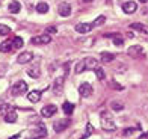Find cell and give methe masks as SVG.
Listing matches in <instances>:
<instances>
[{
	"label": "cell",
	"instance_id": "cell-11",
	"mask_svg": "<svg viewBox=\"0 0 148 139\" xmlns=\"http://www.w3.org/2000/svg\"><path fill=\"white\" fill-rule=\"evenodd\" d=\"M94 26L91 23H80L76 26V32H79V34H88V32L92 30Z\"/></svg>",
	"mask_w": 148,
	"mask_h": 139
},
{
	"label": "cell",
	"instance_id": "cell-22",
	"mask_svg": "<svg viewBox=\"0 0 148 139\" xmlns=\"http://www.w3.org/2000/svg\"><path fill=\"white\" fill-rule=\"evenodd\" d=\"M113 59H115V56H113L112 53H107V51H103V53H101V61H103V62L109 64V62L113 61Z\"/></svg>",
	"mask_w": 148,
	"mask_h": 139
},
{
	"label": "cell",
	"instance_id": "cell-10",
	"mask_svg": "<svg viewBox=\"0 0 148 139\" xmlns=\"http://www.w3.org/2000/svg\"><path fill=\"white\" fill-rule=\"evenodd\" d=\"M136 9H138V5L134 3V2H125V3H123L124 14H134Z\"/></svg>",
	"mask_w": 148,
	"mask_h": 139
},
{
	"label": "cell",
	"instance_id": "cell-32",
	"mask_svg": "<svg viewBox=\"0 0 148 139\" xmlns=\"http://www.w3.org/2000/svg\"><path fill=\"white\" fill-rule=\"evenodd\" d=\"M113 44H115V45H118V47H121V45L124 44V39H123V38H121V36L118 35V36H115V38H113Z\"/></svg>",
	"mask_w": 148,
	"mask_h": 139
},
{
	"label": "cell",
	"instance_id": "cell-34",
	"mask_svg": "<svg viewBox=\"0 0 148 139\" xmlns=\"http://www.w3.org/2000/svg\"><path fill=\"white\" fill-rule=\"evenodd\" d=\"M134 130H136V129H125L123 135H124V136H130V135L133 133V131H134Z\"/></svg>",
	"mask_w": 148,
	"mask_h": 139
},
{
	"label": "cell",
	"instance_id": "cell-17",
	"mask_svg": "<svg viewBox=\"0 0 148 139\" xmlns=\"http://www.w3.org/2000/svg\"><path fill=\"white\" fill-rule=\"evenodd\" d=\"M5 121H6V123H9V124L15 123V121H17V112H15L14 109H11L8 114L5 115Z\"/></svg>",
	"mask_w": 148,
	"mask_h": 139
},
{
	"label": "cell",
	"instance_id": "cell-3",
	"mask_svg": "<svg viewBox=\"0 0 148 139\" xmlns=\"http://www.w3.org/2000/svg\"><path fill=\"white\" fill-rule=\"evenodd\" d=\"M92 92H94V88H92V85H89V83H82L79 86V94H80V97H83V98H88V97H91L92 95Z\"/></svg>",
	"mask_w": 148,
	"mask_h": 139
},
{
	"label": "cell",
	"instance_id": "cell-21",
	"mask_svg": "<svg viewBox=\"0 0 148 139\" xmlns=\"http://www.w3.org/2000/svg\"><path fill=\"white\" fill-rule=\"evenodd\" d=\"M62 109H64V112H65L66 115H71V114H73V110H74V104L70 103V101H65L64 106H62Z\"/></svg>",
	"mask_w": 148,
	"mask_h": 139
},
{
	"label": "cell",
	"instance_id": "cell-6",
	"mask_svg": "<svg viewBox=\"0 0 148 139\" xmlns=\"http://www.w3.org/2000/svg\"><path fill=\"white\" fill-rule=\"evenodd\" d=\"M32 59H33V53H32V51H23V53H20V55H18L17 62L21 64V65H24V64H29Z\"/></svg>",
	"mask_w": 148,
	"mask_h": 139
},
{
	"label": "cell",
	"instance_id": "cell-16",
	"mask_svg": "<svg viewBox=\"0 0 148 139\" xmlns=\"http://www.w3.org/2000/svg\"><path fill=\"white\" fill-rule=\"evenodd\" d=\"M8 11L12 12V14H18V12L21 11V5H20L17 0H12V2L8 5Z\"/></svg>",
	"mask_w": 148,
	"mask_h": 139
},
{
	"label": "cell",
	"instance_id": "cell-23",
	"mask_svg": "<svg viewBox=\"0 0 148 139\" xmlns=\"http://www.w3.org/2000/svg\"><path fill=\"white\" fill-rule=\"evenodd\" d=\"M132 29H134V30H139L140 34H144V35H147V34H148V30L144 27L142 24H139V23H133V24H132Z\"/></svg>",
	"mask_w": 148,
	"mask_h": 139
},
{
	"label": "cell",
	"instance_id": "cell-24",
	"mask_svg": "<svg viewBox=\"0 0 148 139\" xmlns=\"http://www.w3.org/2000/svg\"><path fill=\"white\" fill-rule=\"evenodd\" d=\"M23 38H20V36H15L14 39H12V45H14V49H20V47H23Z\"/></svg>",
	"mask_w": 148,
	"mask_h": 139
},
{
	"label": "cell",
	"instance_id": "cell-27",
	"mask_svg": "<svg viewBox=\"0 0 148 139\" xmlns=\"http://www.w3.org/2000/svg\"><path fill=\"white\" fill-rule=\"evenodd\" d=\"M110 108H112L113 110L119 112V110H123V109H124V104H123V103H119V101H112V103H110Z\"/></svg>",
	"mask_w": 148,
	"mask_h": 139
},
{
	"label": "cell",
	"instance_id": "cell-15",
	"mask_svg": "<svg viewBox=\"0 0 148 139\" xmlns=\"http://www.w3.org/2000/svg\"><path fill=\"white\" fill-rule=\"evenodd\" d=\"M62 88H64V77H58L55 80V85H53L55 94H60V92H62Z\"/></svg>",
	"mask_w": 148,
	"mask_h": 139
},
{
	"label": "cell",
	"instance_id": "cell-9",
	"mask_svg": "<svg viewBox=\"0 0 148 139\" xmlns=\"http://www.w3.org/2000/svg\"><path fill=\"white\" fill-rule=\"evenodd\" d=\"M58 12L60 17H70L71 15V6L68 3H60L58 8Z\"/></svg>",
	"mask_w": 148,
	"mask_h": 139
},
{
	"label": "cell",
	"instance_id": "cell-33",
	"mask_svg": "<svg viewBox=\"0 0 148 139\" xmlns=\"http://www.w3.org/2000/svg\"><path fill=\"white\" fill-rule=\"evenodd\" d=\"M56 32H58V29L55 27V26H50V27H47L45 34H56Z\"/></svg>",
	"mask_w": 148,
	"mask_h": 139
},
{
	"label": "cell",
	"instance_id": "cell-30",
	"mask_svg": "<svg viewBox=\"0 0 148 139\" xmlns=\"http://www.w3.org/2000/svg\"><path fill=\"white\" fill-rule=\"evenodd\" d=\"M104 21H106V17L104 15H100L98 18H95V21L92 23V26H94V27H97V26H101Z\"/></svg>",
	"mask_w": 148,
	"mask_h": 139
},
{
	"label": "cell",
	"instance_id": "cell-5",
	"mask_svg": "<svg viewBox=\"0 0 148 139\" xmlns=\"http://www.w3.org/2000/svg\"><path fill=\"white\" fill-rule=\"evenodd\" d=\"M70 120L68 118H64V120H58L55 124H53V129H55V131H58V133H60V131H64L66 127L70 125Z\"/></svg>",
	"mask_w": 148,
	"mask_h": 139
},
{
	"label": "cell",
	"instance_id": "cell-19",
	"mask_svg": "<svg viewBox=\"0 0 148 139\" xmlns=\"http://www.w3.org/2000/svg\"><path fill=\"white\" fill-rule=\"evenodd\" d=\"M14 49V45H12V41H5L2 45H0V51L2 53H8Z\"/></svg>",
	"mask_w": 148,
	"mask_h": 139
},
{
	"label": "cell",
	"instance_id": "cell-39",
	"mask_svg": "<svg viewBox=\"0 0 148 139\" xmlns=\"http://www.w3.org/2000/svg\"><path fill=\"white\" fill-rule=\"evenodd\" d=\"M33 139H36V138H33Z\"/></svg>",
	"mask_w": 148,
	"mask_h": 139
},
{
	"label": "cell",
	"instance_id": "cell-37",
	"mask_svg": "<svg viewBox=\"0 0 148 139\" xmlns=\"http://www.w3.org/2000/svg\"><path fill=\"white\" fill-rule=\"evenodd\" d=\"M83 2H85V3H91V2H92V0H83Z\"/></svg>",
	"mask_w": 148,
	"mask_h": 139
},
{
	"label": "cell",
	"instance_id": "cell-25",
	"mask_svg": "<svg viewBox=\"0 0 148 139\" xmlns=\"http://www.w3.org/2000/svg\"><path fill=\"white\" fill-rule=\"evenodd\" d=\"M11 34V27L6 24H0V36H5V35H9Z\"/></svg>",
	"mask_w": 148,
	"mask_h": 139
},
{
	"label": "cell",
	"instance_id": "cell-7",
	"mask_svg": "<svg viewBox=\"0 0 148 139\" xmlns=\"http://www.w3.org/2000/svg\"><path fill=\"white\" fill-rule=\"evenodd\" d=\"M56 106L55 104H47V106H44L42 108V110H41V115L44 116V118H50V116H53L56 114Z\"/></svg>",
	"mask_w": 148,
	"mask_h": 139
},
{
	"label": "cell",
	"instance_id": "cell-12",
	"mask_svg": "<svg viewBox=\"0 0 148 139\" xmlns=\"http://www.w3.org/2000/svg\"><path fill=\"white\" fill-rule=\"evenodd\" d=\"M33 138H45L47 136V129L44 127V125H38L36 129H33Z\"/></svg>",
	"mask_w": 148,
	"mask_h": 139
},
{
	"label": "cell",
	"instance_id": "cell-29",
	"mask_svg": "<svg viewBox=\"0 0 148 139\" xmlns=\"http://www.w3.org/2000/svg\"><path fill=\"white\" fill-rule=\"evenodd\" d=\"M86 70V67H85V61H80L77 65H76V73L77 74H80V73H83Z\"/></svg>",
	"mask_w": 148,
	"mask_h": 139
},
{
	"label": "cell",
	"instance_id": "cell-8",
	"mask_svg": "<svg viewBox=\"0 0 148 139\" xmlns=\"http://www.w3.org/2000/svg\"><path fill=\"white\" fill-rule=\"evenodd\" d=\"M127 53H129V56H132V58H140L144 55V49L140 47V45H132V47H129Z\"/></svg>",
	"mask_w": 148,
	"mask_h": 139
},
{
	"label": "cell",
	"instance_id": "cell-28",
	"mask_svg": "<svg viewBox=\"0 0 148 139\" xmlns=\"http://www.w3.org/2000/svg\"><path fill=\"white\" fill-rule=\"evenodd\" d=\"M9 110H11V106H8V104H0V116H5Z\"/></svg>",
	"mask_w": 148,
	"mask_h": 139
},
{
	"label": "cell",
	"instance_id": "cell-13",
	"mask_svg": "<svg viewBox=\"0 0 148 139\" xmlns=\"http://www.w3.org/2000/svg\"><path fill=\"white\" fill-rule=\"evenodd\" d=\"M83 61H85V67H86V70H95V68L98 67L97 59H94V58H85Z\"/></svg>",
	"mask_w": 148,
	"mask_h": 139
},
{
	"label": "cell",
	"instance_id": "cell-36",
	"mask_svg": "<svg viewBox=\"0 0 148 139\" xmlns=\"http://www.w3.org/2000/svg\"><path fill=\"white\" fill-rule=\"evenodd\" d=\"M139 139H148V131H147V133H144V135H140Z\"/></svg>",
	"mask_w": 148,
	"mask_h": 139
},
{
	"label": "cell",
	"instance_id": "cell-18",
	"mask_svg": "<svg viewBox=\"0 0 148 139\" xmlns=\"http://www.w3.org/2000/svg\"><path fill=\"white\" fill-rule=\"evenodd\" d=\"M27 74H29L30 77H33V79H38L39 76H41V71H39L38 64H36V65H33L32 68H29V70H27Z\"/></svg>",
	"mask_w": 148,
	"mask_h": 139
},
{
	"label": "cell",
	"instance_id": "cell-35",
	"mask_svg": "<svg viewBox=\"0 0 148 139\" xmlns=\"http://www.w3.org/2000/svg\"><path fill=\"white\" fill-rule=\"evenodd\" d=\"M110 86L112 88H116V89H123V86H121V85H116L115 82H110Z\"/></svg>",
	"mask_w": 148,
	"mask_h": 139
},
{
	"label": "cell",
	"instance_id": "cell-14",
	"mask_svg": "<svg viewBox=\"0 0 148 139\" xmlns=\"http://www.w3.org/2000/svg\"><path fill=\"white\" fill-rule=\"evenodd\" d=\"M27 100L30 103H38L39 100H41V92L39 91H30L27 94Z\"/></svg>",
	"mask_w": 148,
	"mask_h": 139
},
{
	"label": "cell",
	"instance_id": "cell-38",
	"mask_svg": "<svg viewBox=\"0 0 148 139\" xmlns=\"http://www.w3.org/2000/svg\"><path fill=\"white\" fill-rule=\"evenodd\" d=\"M139 2H140V3H147V2H148V0H139Z\"/></svg>",
	"mask_w": 148,
	"mask_h": 139
},
{
	"label": "cell",
	"instance_id": "cell-31",
	"mask_svg": "<svg viewBox=\"0 0 148 139\" xmlns=\"http://www.w3.org/2000/svg\"><path fill=\"white\" fill-rule=\"evenodd\" d=\"M92 131H94V127H92L91 124H88V125H86V133H85L82 138H80V139H86V138H88V136L92 133Z\"/></svg>",
	"mask_w": 148,
	"mask_h": 139
},
{
	"label": "cell",
	"instance_id": "cell-2",
	"mask_svg": "<svg viewBox=\"0 0 148 139\" xmlns=\"http://www.w3.org/2000/svg\"><path fill=\"white\" fill-rule=\"evenodd\" d=\"M24 92H27V83H26L24 80H20L12 86V95L17 97V95L24 94Z\"/></svg>",
	"mask_w": 148,
	"mask_h": 139
},
{
	"label": "cell",
	"instance_id": "cell-20",
	"mask_svg": "<svg viewBox=\"0 0 148 139\" xmlns=\"http://www.w3.org/2000/svg\"><path fill=\"white\" fill-rule=\"evenodd\" d=\"M36 11L39 12V14H47L49 12V5H47L45 2H41L36 5Z\"/></svg>",
	"mask_w": 148,
	"mask_h": 139
},
{
	"label": "cell",
	"instance_id": "cell-1",
	"mask_svg": "<svg viewBox=\"0 0 148 139\" xmlns=\"http://www.w3.org/2000/svg\"><path fill=\"white\" fill-rule=\"evenodd\" d=\"M101 127L106 131H115L116 130V124H115V121H113V118L109 112H101Z\"/></svg>",
	"mask_w": 148,
	"mask_h": 139
},
{
	"label": "cell",
	"instance_id": "cell-4",
	"mask_svg": "<svg viewBox=\"0 0 148 139\" xmlns=\"http://www.w3.org/2000/svg\"><path fill=\"white\" fill-rule=\"evenodd\" d=\"M50 41H51L50 35H49V34H44V35L33 36V38L30 39V44H35V45H38V44H49Z\"/></svg>",
	"mask_w": 148,
	"mask_h": 139
},
{
	"label": "cell",
	"instance_id": "cell-26",
	"mask_svg": "<svg viewBox=\"0 0 148 139\" xmlns=\"http://www.w3.org/2000/svg\"><path fill=\"white\" fill-rule=\"evenodd\" d=\"M94 71H95V76H97V79H98V80H104V77H106V74H104V70H103V68H100V67H97V68L94 70Z\"/></svg>",
	"mask_w": 148,
	"mask_h": 139
}]
</instances>
